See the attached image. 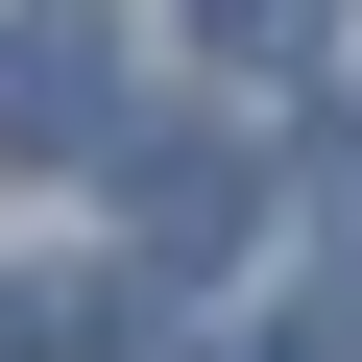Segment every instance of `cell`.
<instances>
[{
  "label": "cell",
  "mask_w": 362,
  "mask_h": 362,
  "mask_svg": "<svg viewBox=\"0 0 362 362\" xmlns=\"http://www.w3.org/2000/svg\"><path fill=\"white\" fill-rule=\"evenodd\" d=\"M194 25H218L242 73H314V49H338V0H194Z\"/></svg>",
  "instance_id": "obj_4"
},
{
  "label": "cell",
  "mask_w": 362,
  "mask_h": 362,
  "mask_svg": "<svg viewBox=\"0 0 362 362\" xmlns=\"http://www.w3.org/2000/svg\"><path fill=\"white\" fill-rule=\"evenodd\" d=\"M242 218H266V169H242V145H194V121H169V145L121 169V242H145V266H218Z\"/></svg>",
  "instance_id": "obj_2"
},
{
  "label": "cell",
  "mask_w": 362,
  "mask_h": 362,
  "mask_svg": "<svg viewBox=\"0 0 362 362\" xmlns=\"http://www.w3.org/2000/svg\"><path fill=\"white\" fill-rule=\"evenodd\" d=\"M0 145L25 169H121V25H73V0L0 25Z\"/></svg>",
  "instance_id": "obj_1"
},
{
  "label": "cell",
  "mask_w": 362,
  "mask_h": 362,
  "mask_svg": "<svg viewBox=\"0 0 362 362\" xmlns=\"http://www.w3.org/2000/svg\"><path fill=\"white\" fill-rule=\"evenodd\" d=\"M25 362H169V314H145V266H49L25 314H0Z\"/></svg>",
  "instance_id": "obj_3"
}]
</instances>
